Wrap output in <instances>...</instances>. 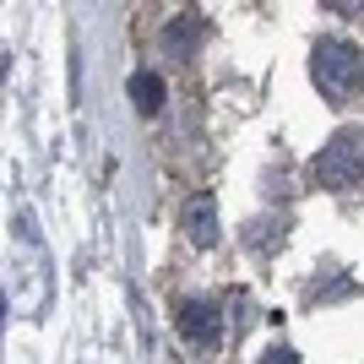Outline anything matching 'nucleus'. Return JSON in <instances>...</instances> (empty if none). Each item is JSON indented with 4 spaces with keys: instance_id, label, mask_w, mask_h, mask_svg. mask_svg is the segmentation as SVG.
I'll list each match as a JSON object with an SVG mask.
<instances>
[{
    "instance_id": "obj_1",
    "label": "nucleus",
    "mask_w": 364,
    "mask_h": 364,
    "mask_svg": "<svg viewBox=\"0 0 364 364\" xmlns=\"http://www.w3.org/2000/svg\"><path fill=\"white\" fill-rule=\"evenodd\" d=\"M316 87L326 92L332 104H343V98H353V92L364 87V55L348 38H326V44L316 49Z\"/></svg>"
},
{
    "instance_id": "obj_2",
    "label": "nucleus",
    "mask_w": 364,
    "mask_h": 364,
    "mask_svg": "<svg viewBox=\"0 0 364 364\" xmlns=\"http://www.w3.org/2000/svg\"><path fill=\"white\" fill-rule=\"evenodd\" d=\"M316 174H321V185H332V191L364 180V131H359V125H343V131L321 147Z\"/></svg>"
},
{
    "instance_id": "obj_3",
    "label": "nucleus",
    "mask_w": 364,
    "mask_h": 364,
    "mask_svg": "<svg viewBox=\"0 0 364 364\" xmlns=\"http://www.w3.org/2000/svg\"><path fill=\"white\" fill-rule=\"evenodd\" d=\"M218 326H223V316H218V299L196 294V299H185V304H180V337L191 343V348H213V343H218Z\"/></svg>"
},
{
    "instance_id": "obj_4",
    "label": "nucleus",
    "mask_w": 364,
    "mask_h": 364,
    "mask_svg": "<svg viewBox=\"0 0 364 364\" xmlns=\"http://www.w3.org/2000/svg\"><path fill=\"white\" fill-rule=\"evenodd\" d=\"M185 234L207 250V245H218V207H213V196H196L191 207H185Z\"/></svg>"
},
{
    "instance_id": "obj_5",
    "label": "nucleus",
    "mask_w": 364,
    "mask_h": 364,
    "mask_svg": "<svg viewBox=\"0 0 364 364\" xmlns=\"http://www.w3.org/2000/svg\"><path fill=\"white\" fill-rule=\"evenodd\" d=\"M196 38H201V16H191V11L174 16V22L164 28V49L174 55V60H185V55L196 49Z\"/></svg>"
},
{
    "instance_id": "obj_6",
    "label": "nucleus",
    "mask_w": 364,
    "mask_h": 364,
    "mask_svg": "<svg viewBox=\"0 0 364 364\" xmlns=\"http://www.w3.org/2000/svg\"><path fill=\"white\" fill-rule=\"evenodd\" d=\"M125 92H131V104H136L141 114H152V109L164 104V76H152V71H136L131 82H125Z\"/></svg>"
},
{
    "instance_id": "obj_7",
    "label": "nucleus",
    "mask_w": 364,
    "mask_h": 364,
    "mask_svg": "<svg viewBox=\"0 0 364 364\" xmlns=\"http://www.w3.org/2000/svg\"><path fill=\"white\" fill-rule=\"evenodd\" d=\"M261 364H294V353H289V348H272V353H267Z\"/></svg>"
}]
</instances>
